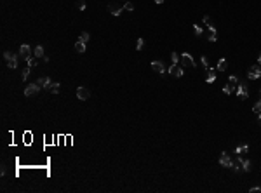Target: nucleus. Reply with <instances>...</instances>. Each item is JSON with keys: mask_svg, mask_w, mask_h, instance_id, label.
<instances>
[{"mask_svg": "<svg viewBox=\"0 0 261 193\" xmlns=\"http://www.w3.org/2000/svg\"><path fill=\"white\" fill-rule=\"evenodd\" d=\"M4 59L7 61V66H9L11 70H14L16 66H18V56H16V54L7 52V51H5V52H4Z\"/></svg>", "mask_w": 261, "mask_h": 193, "instance_id": "nucleus-1", "label": "nucleus"}, {"mask_svg": "<svg viewBox=\"0 0 261 193\" xmlns=\"http://www.w3.org/2000/svg\"><path fill=\"white\" fill-rule=\"evenodd\" d=\"M247 78H249V80L261 78V64H254V66H251L249 73H247Z\"/></svg>", "mask_w": 261, "mask_h": 193, "instance_id": "nucleus-2", "label": "nucleus"}, {"mask_svg": "<svg viewBox=\"0 0 261 193\" xmlns=\"http://www.w3.org/2000/svg\"><path fill=\"white\" fill-rule=\"evenodd\" d=\"M38 91H40V85H38L37 82H35V83H28V85L25 87V96H28V98H30V96L37 94Z\"/></svg>", "mask_w": 261, "mask_h": 193, "instance_id": "nucleus-3", "label": "nucleus"}, {"mask_svg": "<svg viewBox=\"0 0 261 193\" xmlns=\"http://www.w3.org/2000/svg\"><path fill=\"white\" fill-rule=\"evenodd\" d=\"M181 63H183V66H188V68H195V61H193V57H192V54H188V52H183L181 54Z\"/></svg>", "mask_w": 261, "mask_h": 193, "instance_id": "nucleus-4", "label": "nucleus"}, {"mask_svg": "<svg viewBox=\"0 0 261 193\" xmlns=\"http://www.w3.org/2000/svg\"><path fill=\"white\" fill-rule=\"evenodd\" d=\"M108 11L112 16H120L124 11V7L120 4H117V2H112V4H108Z\"/></svg>", "mask_w": 261, "mask_h": 193, "instance_id": "nucleus-5", "label": "nucleus"}, {"mask_svg": "<svg viewBox=\"0 0 261 193\" xmlns=\"http://www.w3.org/2000/svg\"><path fill=\"white\" fill-rule=\"evenodd\" d=\"M237 96H239L240 99H247V98H249V91H247V83H246V82L239 83V89H237Z\"/></svg>", "mask_w": 261, "mask_h": 193, "instance_id": "nucleus-6", "label": "nucleus"}, {"mask_svg": "<svg viewBox=\"0 0 261 193\" xmlns=\"http://www.w3.org/2000/svg\"><path fill=\"white\" fill-rule=\"evenodd\" d=\"M219 165H223V167H230V169H231V165H233V162H231L230 155H228L226 152H223V153L219 155Z\"/></svg>", "mask_w": 261, "mask_h": 193, "instance_id": "nucleus-7", "label": "nucleus"}, {"mask_svg": "<svg viewBox=\"0 0 261 193\" xmlns=\"http://www.w3.org/2000/svg\"><path fill=\"white\" fill-rule=\"evenodd\" d=\"M77 98L80 99V101H86V99L91 98V91L87 87H78L77 89Z\"/></svg>", "mask_w": 261, "mask_h": 193, "instance_id": "nucleus-8", "label": "nucleus"}, {"mask_svg": "<svg viewBox=\"0 0 261 193\" xmlns=\"http://www.w3.org/2000/svg\"><path fill=\"white\" fill-rule=\"evenodd\" d=\"M19 56L25 57V59H30L31 57V47L28 46V44H23V46L19 47Z\"/></svg>", "mask_w": 261, "mask_h": 193, "instance_id": "nucleus-9", "label": "nucleus"}, {"mask_svg": "<svg viewBox=\"0 0 261 193\" xmlns=\"http://www.w3.org/2000/svg\"><path fill=\"white\" fill-rule=\"evenodd\" d=\"M37 83L40 85V89H51V78L49 77H40V78L37 80Z\"/></svg>", "mask_w": 261, "mask_h": 193, "instance_id": "nucleus-10", "label": "nucleus"}, {"mask_svg": "<svg viewBox=\"0 0 261 193\" xmlns=\"http://www.w3.org/2000/svg\"><path fill=\"white\" fill-rule=\"evenodd\" d=\"M169 73H171L172 77H183V73H185V72H183L181 66H178V64H172L171 68H169Z\"/></svg>", "mask_w": 261, "mask_h": 193, "instance_id": "nucleus-11", "label": "nucleus"}, {"mask_svg": "<svg viewBox=\"0 0 261 193\" xmlns=\"http://www.w3.org/2000/svg\"><path fill=\"white\" fill-rule=\"evenodd\" d=\"M152 70H155L157 73H164L165 72V66H164V63H162V61H153L152 63Z\"/></svg>", "mask_w": 261, "mask_h": 193, "instance_id": "nucleus-12", "label": "nucleus"}, {"mask_svg": "<svg viewBox=\"0 0 261 193\" xmlns=\"http://www.w3.org/2000/svg\"><path fill=\"white\" fill-rule=\"evenodd\" d=\"M214 80H216V70L207 66V78H205V82L211 83V82H214Z\"/></svg>", "mask_w": 261, "mask_h": 193, "instance_id": "nucleus-13", "label": "nucleus"}, {"mask_svg": "<svg viewBox=\"0 0 261 193\" xmlns=\"http://www.w3.org/2000/svg\"><path fill=\"white\" fill-rule=\"evenodd\" d=\"M75 51H77L78 54H84L86 52V42H82L80 38H78V42L75 44Z\"/></svg>", "mask_w": 261, "mask_h": 193, "instance_id": "nucleus-14", "label": "nucleus"}, {"mask_svg": "<svg viewBox=\"0 0 261 193\" xmlns=\"http://www.w3.org/2000/svg\"><path fill=\"white\" fill-rule=\"evenodd\" d=\"M239 158H240V165H242V169L246 170V172H249L251 170V162L249 160H246V158H242V155H239Z\"/></svg>", "mask_w": 261, "mask_h": 193, "instance_id": "nucleus-15", "label": "nucleus"}, {"mask_svg": "<svg viewBox=\"0 0 261 193\" xmlns=\"http://www.w3.org/2000/svg\"><path fill=\"white\" fill-rule=\"evenodd\" d=\"M33 56L38 57V59H42V57H44V47H42V46L35 47V49H33Z\"/></svg>", "mask_w": 261, "mask_h": 193, "instance_id": "nucleus-16", "label": "nucleus"}, {"mask_svg": "<svg viewBox=\"0 0 261 193\" xmlns=\"http://www.w3.org/2000/svg\"><path fill=\"white\" fill-rule=\"evenodd\" d=\"M226 68H228V61L225 59V57H221V59L218 61V70H219V72H225Z\"/></svg>", "mask_w": 261, "mask_h": 193, "instance_id": "nucleus-17", "label": "nucleus"}, {"mask_svg": "<svg viewBox=\"0 0 261 193\" xmlns=\"http://www.w3.org/2000/svg\"><path fill=\"white\" fill-rule=\"evenodd\" d=\"M247 152H249V146H247V144H240V146L235 150L237 155H244V153H247Z\"/></svg>", "mask_w": 261, "mask_h": 193, "instance_id": "nucleus-18", "label": "nucleus"}, {"mask_svg": "<svg viewBox=\"0 0 261 193\" xmlns=\"http://www.w3.org/2000/svg\"><path fill=\"white\" fill-rule=\"evenodd\" d=\"M233 89H235V85H233V83H226V85L223 87V94L230 96L231 92H233Z\"/></svg>", "mask_w": 261, "mask_h": 193, "instance_id": "nucleus-19", "label": "nucleus"}, {"mask_svg": "<svg viewBox=\"0 0 261 193\" xmlns=\"http://www.w3.org/2000/svg\"><path fill=\"white\" fill-rule=\"evenodd\" d=\"M51 92L52 94H58V92H59V82H52L51 83Z\"/></svg>", "mask_w": 261, "mask_h": 193, "instance_id": "nucleus-20", "label": "nucleus"}, {"mask_svg": "<svg viewBox=\"0 0 261 193\" xmlns=\"http://www.w3.org/2000/svg\"><path fill=\"white\" fill-rule=\"evenodd\" d=\"M193 33H195V37H200L204 33V28H200L198 24H193Z\"/></svg>", "mask_w": 261, "mask_h": 193, "instance_id": "nucleus-21", "label": "nucleus"}, {"mask_svg": "<svg viewBox=\"0 0 261 193\" xmlns=\"http://www.w3.org/2000/svg\"><path fill=\"white\" fill-rule=\"evenodd\" d=\"M143 47H145V40H143V38L139 37L138 40H136V51H141Z\"/></svg>", "mask_w": 261, "mask_h": 193, "instance_id": "nucleus-22", "label": "nucleus"}, {"mask_svg": "<svg viewBox=\"0 0 261 193\" xmlns=\"http://www.w3.org/2000/svg\"><path fill=\"white\" fill-rule=\"evenodd\" d=\"M26 63H28V66L33 68L35 64H38V57H30V59H26Z\"/></svg>", "mask_w": 261, "mask_h": 193, "instance_id": "nucleus-23", "label": "nucleus"}, {"mask_svg": "<svg viewBox=\"0 0 261 193\" xmlns=\"http://www.w3.org/2000/svg\"><path fill=\"white\" fill-rule=\"evenodd\" d=\"M30 70H31V66H28V68L23 70V73H21V78H23V80H26L28 77H30Z\"/></svg>", "mask_w": 261, "mask_h": 193, "instance_id": "nucleus-24", "label": "nucleus"}, {"mask_svg": "<svg viewBox=\"0 0 261 193\" xmlns=\"http://www.w3.org/2000/svg\"><path fill=\"white\" fill-rule=\"evenodd\" d=\"M78 38H80V40H82V42H89L91 35L87 33V31H82V33H80V37H78Z\"/></svg>", "mask_w": 261, "mask_h": 193, "instance_id": "nucleus-25", "label": "nucleus"}, {"mask_svg": "<svg viewBox=\"0 0 261 193\" xmlns=\"http://www.w3.org/2000/svg\"><path fill=\"white\" fill-rule=\"evenodd\" d=\"M253 111H254L256 115H259V113H261V101H258L256 105L253 106Z\"/></svg>", "mask_w": 261, "mask_h": 193, "instance_id": "nucleus-26", "label": "nucleus"}, {"mask_svg": "<svg viewBox=\"0 0 261 193\" xmlns=\"http://www.w3.org/2000/svg\"><path fill=\"white\" fill-rule=\"evenodd\" d=\"M171 59H172V64H178V61L181 59V56H178V52H172L171 54Z\"/></svg>", "mask_w": 261, "mask_h": 193, "instance_id": "nucleus-27", "label": "nucleus"}, {"mask_svg": "<svg viewBox=\"0 0 261 193\" xmlns=\"http://www.w3.org/2000/svg\"><path fill=\"white\" fill-rule=\"evenodd\" d=\"M124 11H134V5H132V2H125V4H124Z\"/></svg>", "mask_w": 261, "mask_h": 193, "instance_id": "nucleus-28", "label": "nucleus"}, {"mask_svg": "<svg viewBox=\"0 0 261 193\" xmlns=\"http://www.w3.org/2000/svg\"><path fill=\"white\" fill-rule=\"evenodd\" d=\"M75 5H77V9H80V11H84V9H86V0H78V2H77V4H75Z\"/></svg>", "mask_w": 261, "mask_h": 193, "instance_id": "nucleus-29", "label": "nucleus"}, {"mask_svg": "<svg viewBox=\"0 0 261 193\" xmlns=\"http://www.w3.org/2000/svg\"><path fill=\"white\" fill-rule=\"evenodd\" d=\"M228 82H230V83H233V85H237V83H239V78H237L235 75H231L230 78H228Z\"/></svg>", "mask_w": 261, "mask_h": 193, "instance_id": "nucleus-30", "label": "nucleus"}, {"mask_svg": "<svg viewBox=\"0 0 261 193\" xmlns=\"http://www.w3.org/2000/svg\"><path fill=\"white\" fill-rule=\"evenodd\" d=\"M200 61H202V64H204L205 68H207V66H209V63H207V57H205V56H202V57H200Z\"/></svg>", "mask_w": 261, "mask_h": 193, "instance_id": "nucleus-31", "label": "nucleus"}, {"mask_svg": "<svg viewBox=\"0 0 261 193\" xmlns=\"http://www.w3.org/2000/svg\"><path fill=\"white\" fill-rule=\"evenodd\" d=\"M249 191L251 193H256V191H261V188H259V186H254V188H251Z\"/></svg>", "mask_w": 261, "mask_h": 193, "instance_id": "nucleus-32", "label": "nucleus"}, {"mask_svg": "<svg viewBox=\"0 0 261 193\" xmlns=\"http://www.w3.org/2000/svg\"><path fill=\"white\" fill-rule=\"evenodd\" d=\"M0 172H2V176H4L5 172H7V169H5V165H2V169H0Z\"/></svg>", "mask_w": 261, "mask_h": 193, "instance_id": "nucleus-33", "label": "nucleus"}, {"mask_svg": "<svg viewBox=\"0 0 261 193\" xmlns=\"http://www.w3.org/2000/svg\"><path fill=\"white\" fill-rule=\"evenodd\" d=\"M155 4H158V5H160V4H164V0H155Z\"/></svg>", "mask_w": 261, "mask_h": 193, "instance_id": "nucleus-34", "label": "nucleus"}, {"mask_svg": "<svg viewBox=\"0 0 261 193\" xmlns=\"http://www.w3.org/2000/svg\"><path fill=\"white\" fill-rule=\"evenodd\" d=\"M258 64H261V54H259V57H258Z\"/></svg>", "mask_w": 261, "mask_h": 193, "instance_id": "nucleus-35", "label": "nucleus"}, {"mask_svg": "<svg viewBox=\"0 0 261 193\" xmlns=\"http://www.w3.org/2000/svg\"><path fill=\"white\" fill-rule=\"evenodd\" d=\"M258 120H259V125H261V113L258 115Z\"/></svg>", "mask_w": 261, "mask_h": 193, "instance_id": "nucleus-36", "label": "nucleus"}, {"mask_svg": "<svg viewBox=\"0 0 261 193\" xmlns=\"http://www.w3.org/2000/svg\"><path fill=\"white\" fill-rule=\"evenodd\" d=\"M259 101H261V89H259Z\"/></svg>", "mask_w": 261, "mask_h": 193, "instance_id": "nucleus-37", "label": "nucleus"}]
</instances>
